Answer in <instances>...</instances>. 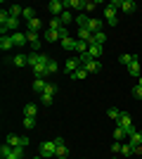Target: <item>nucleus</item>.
<instances>
[{"instance_id": "obj_14", "label": "nucleus", "mask_w": 142, "mask_h": 159, "mask_svg": "<svg viewBox=\"0 0 142 159\" xmlns=\"http://www.w3.org/2000/svg\"><path fill=\"white\" fill-rule=\"evenodd\" d=\"M24 26H26V31H33V33H41L43 31V21L38 19V17H36V19H31V21H26V24H24Z\"/></svg>"}, {"instance_id": "obj_28", "label": "nucleus", "mask_w": 142, "mask_h": 159, "mask_svg": "<svg viewBox=\"0 0 142 159\" xmlns=\"http://www.w3.org/2000/svg\"><path fill=\"white\" fill-rule=\"evenodd\" d=\"M21 19H24V24L31 21V19H36V10L33 7H24V17H21Z\"/></svg>"}, {"instance_id": "obj_9", "label": "nucleus", "mask_w": 142, "mask_h": 159, "mask_svg": "<svg viewBox=\"0 0 142 159\" xmlns=\"http://www.w3.org/2000/svg\"><path fill=\"white\" fill-rule=\"evenodd\" d=\"M14 48V38H12V33H7V36H0V50L2 52H10Z\"/></svg>"}, {"instance_id": "obj_26", "label": "nucleus", "mask_w": 142, "mask_h": 159, "mask_svg": "<svg viewBox=\"0 0 142 159\" xmlns=\"http://www.w3.org/2000/svg\"><path fill=\"white\" fill-rule=\"evenodd\" d=\"M123 138H128V133H126V128L116 126V128H114V140H116V143H121Z\"/></svg>"}, {"instance_id": "obj_46", "label": "nucleus", "mask_w": 142, "mask_h": 159, "mask_svg": "<svg viewBox=\"0 0 142 159\" xmlns=\"http://www.w3.org/2000/svg\"><path fill=\"white\" fill-rule=\"evenodd\" d=\"M137 86H142V76H140V79H137Z\"/></svg>"}, {"instance_id": "obj_10", "label": "nucleus", "mask_w": 142, "mask_h": 159, "mask_svg": "<svg viewBox=\"0 0 142 159\" xmlns=\"http://www.w3.org/2000/svg\"><path fill=\"white\" fill-rule=\"evenodd\" d=\"M64 10H78V12H83L85 10V0H64Z\"/></svg>"}, {"instance_id": "obj_4", "label": "nucleus", "mask_w": 142, "mask_h": 159, "mask_svg": "<svg viewBox=\"0 0 142 159\" xmlns=\"http://www.w3.org/2000/svg\"><path fill=\"white\" fill-rule=\"evenodd\" d=\"M5 143H7V145H12V147H24V150L28 147V138H21V135H14V133L7 135Z\"/></svg>"}, {"instance_id": "obj_27", "label": "nucleus", "mask_w": 142, "mask_h": 159, "mask_svg": "<svg viewBox=\"0 0 142 159\" xmlns=\"http://www.w3.org/2000/svg\"><path fill=\"white\" fill-rule=\"evenodd\" d=\"M128 140H130V145H133V147H140V145H142V133H140V131H135Z\"/></svg>"}, {"instance_id": "obj_22", "label": "nucleus", "mask_w": 142, "mask_h": 159, "mask_svg": "<svg viewBox=\"0 0 142 159\" xmlns=\"http://www.w3.org/2000/svg\"><path fill=\"white\" fill-rule=\"evenodd\" d=\"M12 38H14V45H26V43H28V40H26V31L12 33Z\"/></svg>"}, {"instance_id": "obj_29", "label": "nucleus", "mask_w": 142, "mask_h": 159, "mask_svg": "<svg viewBox=\"0 0 142 159\" xmlns=\"http://www.w3.org/2000/svg\"><path fill=\"white\" fill-rule=\"evenodd\" d=\"M45 86H47V83H45V79H36V81H33V90H36L38 95H41L43 90H45Z\"/></svg>"}, {"instance_id": "obj_33", "label": "nucleus", "mask_w": 142, "mask_h": 159, "mask_svg": "<svg viewBox=\"0 0 142 159\" xmlns=\"http://www.w3.org/2000/svg\"><path fill=\"white\" fill-rule=\"evenodd\" d=\"M76 40H78V38H76ZM88 43H85V40H78V45H76V52H78V55H85V52H88Z\"/></svg>"}, {"instance_id": "obj_31", "label": "nucleus", "mask_w": 142, "mask_h": 159, "mask_svg": "<svg viewBox=\"0 0 142 159\" xmlns=\"http://www.w3.org/2000/svg\"><path fill=\"white\" fill-rule=\"evenodd\" d=\"M88 76V71H85V66H81V69H76L74 74H71V79H76V81H83Z\"/></svg>"}, {"instance_id": "obj_34", "label": "nucleus", "mask_w": 142, "mask_h": 159, "mask_svg": "<svg viewBox=\"0 0 142 159\" xmlns=\"http://www.w3.org/2000/svg\"><path fill=\"white\" fill-rule=\"evenodd\" d=\"M97 7H100L97 0H85V10H83V12H93V10H97Z\"/></svg>"}, {"instance_id": "obj_5", "label": "nucleus", "mask_w": 142, "mask_h": 159, "mask_svg": "<svg viewBox=\"0 0 142 159\" xmlns=\"http://www.w3.org/2000/svg\"><path fill=\"white\" fill-rule=\"evenodd\" d=\"M47 12L59 19L62 12H64V0H50V2H47Z\"/></svg>"}, {"instance_id": "obj_8", "label": "nucleus", "mask_w": 142, "mask_h": 159, "mask_svg": "<svg viewBox=\"0 0 142 159\" xmlns=\"http://www.w3.org/2000/svg\"><path fill=\"white\" fill-rule=\"evenodd\" d=\"M81 57H71V60H67L64 62V74H69V76H71V74L76 71V69H81Z\"/></svg>"}, {"instance_id": "obj_47", "label": "nucleus", "mask_w": 142, "mask_h": 159, "mask_svg": "<svg viewBox=\"0 0 142 159\" xmlns=\"http://www.w3.org/2000/svg\"><path fill=\"white\" fill-rule=\"evenodd\" d=\"M140 159H142V157H140Z\"/></svg>"}, {"instance_id": "obj_16", "label": "nucleus", "mask_w": 142, "mask_h": 159, "mask_svg": "<svg viewBox=\"0 0 142 159\" xmlns=\"http://www.w3.org/2000/svg\"><path fill=\"white\" fill-rule=\"evenodd\" d=\"M83 66H85V71H88V74H97L102 64H100V60H85Z\"/></svg>"}, {"instance_id": "obj_36", "label": "nucleus", "mask_w": 142, "mask_h": 159, "mask_svg": "<svg viewBox=\"0 0 142 159\" xmlns=\"http://www.w3.org/2000/svg\"><path fill=\"white\" fill-rule=\"evenodd\" d=\"M59 21H62V24H71V21H74L71 12H69V10H64V12H62V17H59Z\"/></svg>"}, {"instance_id": "obj_40", "label": "nucleus", "mask_w": 142, "mask_h": 159, "mask_svg": "<svg viewBox=\"0 0 142 159\" xmlns=\"http://www.w3.org/2000/svg\"><path fill=\"white\" fill-rule=\"evenodd\" d=\"M41 102H43L45 107H47V105H52V102H54V95H47V93H43V95H41Z\"/></svg>"}, {"instance_id": "obj_41", "label": "nucleus", "mask_w": 142, "mask_h": 159, "mask_svg": "<svg viewBox=\"0 0 142 159\" xmlns=\"http://www.w3.org/2000/svg\"><path fill=\"white\" fill-rule=\"evenodd\" d=\"M43 93H47V95H54V93H57V86H54V83H47ZM43 93H41V95H43Z\"/></svg>"}, {"instance_id": "obj_23", "label": "nucleus", "mask_w": 142, "mask_h": 159, "mask_svg": "<svg viewBox=\"0 0 142 159\" xmlns=\"http://www.w3.org/2000/svg\"><path fill=\"white\" fill-rule=\"evenodd\" d=\"M43 36H45L47 43H57V40H59V31H52V29H45Z\"/></svg>"}, {"instance_id": "obj_2", "label": "nucleus", "mask_w": 142, "mask_h": 159, "mask_svg": "<svg viewBox=\"0 0 142 159\" xmlns=\"http://www.w3.org/2000/svg\"><path fill=\"white\" fill-rule=\"evenodd\" d=\"M118 10H121V0H114V2H109L104 7V21H107L109 26H118V19H116Z\"/></svg>"}, {"instance_id": "obj_32", "label": "nucleus", "mask_w": 142, "mask_h": 159, "mask_svg": "<svg viewBox=\"0 0 142 159\" xmlns=\"http://www.w3.org/2000/svg\"><path fill=\"white\" fill-rule=\"evenodd\" d=\"M135 57H137V55H130V52H123V55H121V57H118V62H121V64H126V66H128V64H130V62L135 60Z\"/></svg>"}, {"instance_id": "obj_18", "label": "nucleus", "mask_w": 142, "mask_h": 159, "mask_svg": "<svg viewBox=\"0 0 142 159\" xmlns=\"http://www.w3.org/2000/svg\"><path fill=\"white\" fill-rule=\"evenodd\" d=\"M12 64H14V66H26V64H28V55H24V52L14 55V57H12Z\"/></svg>"}, {"instance_id": "obj_39", "label": "nucleus", "mask_w": 142, "mask_h": 159, "mask_svg": "<svg viewBox=\"0 0 142 159\" xmlns=\"http://www.w3.org/2000/svg\"><path fill=\"white\" fill-rule=\"evenodd\" d=\"M24 128H28V131L36 128V119H33V116H24Z\"/></svg>"}, {"instance_id": "obj_25", "label": "nucleus", "mask_w": 142, "mask_h": 159, "mask_svg": "<svg viewBox=\"0 0 142 159\" xmlns=\"http://www.w3.org/2000/svg\"><path fill=\"white\" fill-rule=\"evenodd\" d=\"M7 10H10V14H12V17H17V19H21V17H24V7H21V5H10Z\"/></svg>"}, {"instance_id": "obj_38", "label": "nucleus", "mask_w": 142, "mask_h": 159, "mask_svg": "<svg viewBox=\"0 0 142 159\" xmlns=\"http://www.w3.org/2000/svg\"><path fill=\"white\" fill-rule=\"evenodd\" d=\"M93 40H95V43H100V45H102V43L107 40V33H104V31H97V33H95V36H93Z\"/></svg>"}, {"instance_id": "obj_15", "label": "nucleus", "mask_w": 142, "mask_h": 159, "mask_svg": "<svg viewBox=\"0 0 142 159\" xmlns=\"http://www.w3.org/2000/svg\"><path fill=\"white\" fill-rule=\"evenodd\" d=\"M140 71H142V66H140V62H137V57H135V60L128 64V74L133 76V79H140V76H142Z\"/></svg>"}, {"instance_id": "obj_11", "label": "nucleus", "mask_w": 142, "mask_h": 159, "mask_svg": "<svg viewBox=\"0 0 142 159\" xmlns=\"http://www.w3.org/2000/svg\"><path fill=\"white\" fill-rule=\"evenodd\" d=\"M102 50H104V48L100 45V43H90V48H88V57L90 60H100V55H102Z\"/></svg>"}, {"instance_id": "obj_7", "label": "nucleus", "mask_w": 142, "mask_h": 159, "mask_svg": "<svg viewBox=\"0 0 142 159\" xmlns=\"http://www.w3.org/2000/svg\"><path fill=\"white\" fill-rule=\"evenodd\" d=\"M54 150H57V143L52 140H45V143H41V154L43 157H54Z\"/></svg>"}, {"instance_id": "obj_3", "label": "nucleus", "mask_w": 142, "mask_h": 159, "mask_svg": "<svg viewBox=\"0 0 142 159\" xmlns=\"http://www.w3.org/2000/svg\"><path fill=\"white\" fill-rule=\"evenodd\" d=\"M0 157L2 159H24V147H12V145H7V143H2Z\"/></svg>"}, {"instance_id": "obj_6", "label": "nucleus", "mask_w": 142, "mask_h": 159, "mask_svg": "<svg viewBox=\"0 0 142 159\" xmlns=\"http://www.w3.org/2000/svg\"><path fill=\"white\" fill-rule=\"evenodd\" d=\"M118 126H121V128H126L128 138L133 135V133H135V126H133V119H130V114H126V112L121 114V119H118Z\"/></svg>"}, {"instance_id": "obj_24", "label": "nucleus", "mask_w": 142, "mask_h": 159, "mask_svg": "<svg viewBox=\"0 0 142 159\" xmlns=\"http://www.w3.org/2000/svg\"><path fill=\"white\" fill-rule=\"evenodd\" d=\"M36 114H38V105H36V102H28V105L24 107V116H33L36 119Z\"/></svg>"}, {"instance_id": "obj_12", "label": "nucleus", "mask_w": 142, "mask_h": 159, "mask_svg": "<svg viewBox=\"0 0 142 159\" xmlns=\"http://www.w3.org/2000/svg\"><path fill=\"white\" fill-rule=\"evenodd\" d=\"M54 143H57V150H54V157L64 159V157L69 154V147L64 145V140H62V138H54Z\"/></svg>"}, {"instance_id": "obj_1", "label": "nucleus", "mask_w": 142, "mask_h": 159, "mask_svg": "<svg viewBox=\"0 0 142 159\" xmlns=\"http://www.w3.org/2000/svg\"><path fill=\"white\" fill-rule=\"evenodd\" d=\"M19 24H21V19L12 17L10 10H0V33H2V36H7V33H17Z\"/></svg>"}, {"instance_id": "obj_21", "label": "nucleus", "mask_w": 142, "mask_h": 159, "mask_svg": "<svg viewBox=\"0 0 142 159\" xmlns=\"http://www.w3.org/2000/svg\"><path fill=\"white\" fill-rule=\"evenodd\" d=\"M59 43H62V48H64V50H76V45H78V40L71 38V36H69V38H62Z\"/></svg>"}, {"instance_id": "obj_43", "label": "nucleus", "mask_w": 142, "mask_h": 159, "mask_svg": "<svg viewBox=\"0 0 142 159\" xmlns=\"http://www.w3.org/2000/svg\"><path fill=\"white\" fill-rule=\"evenodd\" d=\"M62 38H69V29H67V26L59 29V40H62Z\"/></svg>"}, {"instance_id": "obj_19", "label": "nucleus", "mask_w": 142, "mask_h": 159, "mask_svg": "<svg viewBox=\"0 0 142 159\" xmlns=\"http://www.w3.org/2000/svg\"><path fill=\"white\" fill-rule=\"evenodd\" d=\"M88 21H90V17L85 12H78V14H76V26H78V29H85V26H88Z\"/></svg>"}, {"instance_id": "obj_45", "label": "nucleus", "mask_w": 142, "mask_h": 159, "mask_svg": "<svg viewBox=\"0 0 142 159\" xmlns=\"http://www.w3.org/2000/svg\"><path fill=\"white\" fill-rule=\"evenodd\" d=\"M135 157H142V145H140V147H135Z\"/></svg>"}, {"instance_id": "obj_44", "label": "nucleus", "mask_w": 142, "mask_h": 159, "mask_svg": "<svg viewBox=\"0 0 142 159\" xmlns=\"http://www.w3.org/2000/svg\"><path fill=\"white\" fill-rule=\"evenodd\" d=\"M111 152H116V154L121 152V143H114V145H111Z\"/></svg>"}, {"instance_id": "obj_30", "label": "nucleus", "mask_w": 142, "mask_h": 159, "mask_svg": "<svg viewBox=\"0 0 142 159\" xmlns=\"http://www.w3.org/2000/svg\"><path fill=\"white\" fill-rule=\"evenodd\" d=\"M121 114L123 112H118V107H109V109H107V116H109V119H116V121H118V119H121Z\"/></svg>"}, {"instance_id": "obj_20", "label": "nucleus", "mask_w": 142, "mask_h": 159, "mask_svg": "<svg viewBox=\"0 0 142 159\" xmlns=\"http://www.w3.org/2000/svg\"><path fill=\"white\" fill-rule=\"evenodd\" d=\"M135 2H133V0H121V12H126V14H133L135 12Z\"/></svg>"}, {"instance_id": "obj_35", "label": "nucleus", "mask_w": 142, "mask_h": 159, "mask_svg": "<svg viewBox=\"0 0 142 159\" xmlns=\"http://www.w3.org/2000/svg\"><path fill=\"white\" fill-rule=\"evenodd\" d=\"M57 71H59V64H57L54 60H50L47 62V76H50V74H57Z\"/></svg>"}, {"instance_id": "obj_13", "label": "nucleus", "mask_w": 142, "mask_h": 159, "mask_svg": "<svg viewBox=\"0 0 142 159\" xmlns=\"http://www.w3.org/2000/svg\"><path fill=\"white\" fill-rule=\"evenodd\" d=\"M118 154H121L123 159H133L135 157V147L130 145V143H121V152Z\"/></svg>"}, {"instance_id": "obj_37", "label": "nucleus", "mask_w": 142, "mask_h": 159, "mask_svg": "<svg viewBox=\"0 0 142 159\" xmlns=\"http://www.w3.org/2000/svg\"><path fill=\"white\" fill-rule=\"evenodd\" d=\"M47 29H52V31H59V29H62V21L57 19V17H52V19H50V24H47Z\"/></svg>"}, {"instance_id": "obj_17", "label": "nucleus", "mask_w": 142, "mask_h": 159, "mask_svg": "<svg viewBox=\"0 0 142 159\" xmlns=\"http://www.w3.org/2000/svg\"><path fill=\"white\" fill-rule=\"evenodd\" d=\"M88 29L90 33H97V31H102V19H95V17H90V21H88Z\"/></svg>"}, {"instance_id": "obj_48", "label": "nucleus", "mask_w": 142, "mask_h": 159, "mask_svg": "<svg viewBox=\"0 0 142 159\" xmlns=\"http://www.w3.org/2000/svg\"><path fill=\"white\" fill-rule=\"evenodd\" d=\"M121 159H123V157H121Z\"/></svg>"}, {"instance_id": "obj_42", "label": "nucleus", "mask_w": 142, "mask_h": 159, "mask_svg": "<svg viewBox=\"0 0 142 159\" xmlns=\"http://www.w3.org/2000/svg\"><path fill=\"white\" fill-rule=\"evenodd\" d=\"M133 98H135V100H142V86H135V88H133Z\"/></svg>"}]
</instances>
